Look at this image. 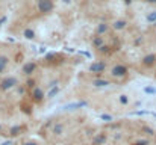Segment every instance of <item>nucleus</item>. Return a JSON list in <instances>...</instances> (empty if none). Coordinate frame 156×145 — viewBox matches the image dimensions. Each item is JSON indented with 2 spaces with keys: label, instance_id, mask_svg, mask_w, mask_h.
I'll list each match as a JSON object with an SVG mask.
<instances>
[{
  "label": "nucleus",
  "instance_id": "1",
  "mask_svg": "<svg viewBox=\"0 0 156 145\" xmlns=\"http://www.w3.org/2000/svg\"><path fill=\"white\" fill-rule=\"evenodd\" d=\"M136 145H141V144H136Z\"/></svg>",
  "mask_w": 156,
  "mask_h": 145
}]
</instances>
